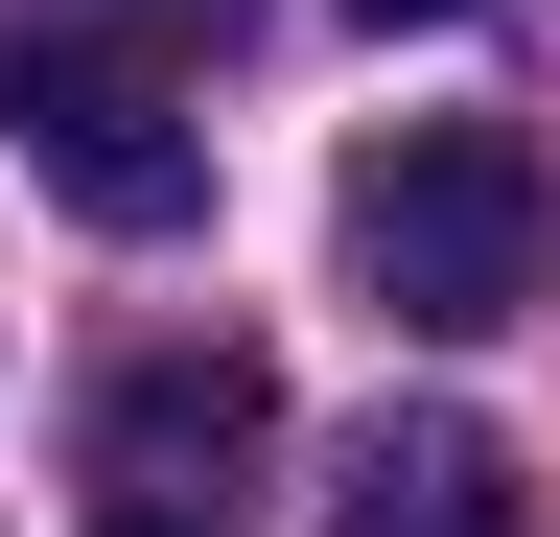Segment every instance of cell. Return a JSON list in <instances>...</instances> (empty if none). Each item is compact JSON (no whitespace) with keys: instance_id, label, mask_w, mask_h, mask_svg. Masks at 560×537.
Wrapping results in <instances>:
<instances>
[{"instance_id":"obj_1","label":"cell","mask_w":560,"mask_h":537,"mask_svg":"<svg viewBox=\"0 0 560 537\" xmlns=\"http://www.w3.org/2000/svg\"><path fill=\"white\" fill-rule=\"evenodd\" d=\"M537 234H560V187H537L514 117H397V141L350 164V281L397 327H444V351L537 304Z\"/></svg>"},{"instance_id":"obj_2","label":"cell","mask_w":560,"mask_h":537,"mask_svg":"<svg viewBox=\"0 0 560 537\" xmlns=\"http://www.w3.org/2000/svg\"><path fill=\"white\" fill-rule=\"evenodd\" d=\"M0 141H24L94 234H187L210 211V141L164 117V47H0Z\"/></svg>"},{"instance_id":"obj_3","label":"cell","mask_w":560,"mask_h":537,"mask_svg":"<svg viewBox=\"0 0 560 537\" xmlns=\"http://www.w3.org/2000/svg\"><path fill=\"white\" fill-rule=\"evenodd\" d=\"M257 444H280V374L234 351V327H210V351H140V374L94 397V467H117V491H164V514H210Z\"/></svg>"},{"instance_id":"obj_4","label":"cell","mask_w":560,"mask_h":537,"mask_svg":"<svg viewBox=\"0 0 560 537\" xmlns=\"http://www.w3.org/2000/svg\"><path fill=\"white\" fill-rule=\"evenodd\" d=\"M327 537H514V467H490V421H374L350 444Z\"/></svg>"},{"instance_id":"obj_5","label":"cell","mask_w":560,"mask_h":537,"mask_svg":"<svg viewBox=\"0 0 560 537\" xmlns=\"http://www.w3.org/2000/svg\"><path fill=\"white\" fill-rule=\"evenodd\" d=\"M117 47H234V0H94Z\"/></svg>"},{"instance_id":"obj_6","label":"cell","mask_w":560,"mask_h":537,"mask_svg":"<svg viewBox=\"0 0 560 537\" xmlns=\"http://www.w3.org/2000/svg\"><path fill=\"white\" fill-rule=\"evenodd\" d=\"M117 537H234V514H164V491H117Z\"/></svg>"},{"instance_id":"obj_7","label":"cell","mask_w":560,"mask_h":537,"mask_svg":"<svg viewBox=\"0 0 560 537\" xmlns=\"http://www.w3.org/2000/svg\"><path fill=\"white\" fill-rule=\"evenodd\" d=\"M350 24H490V0H350Z\"/></svg>"}]
</instances>
